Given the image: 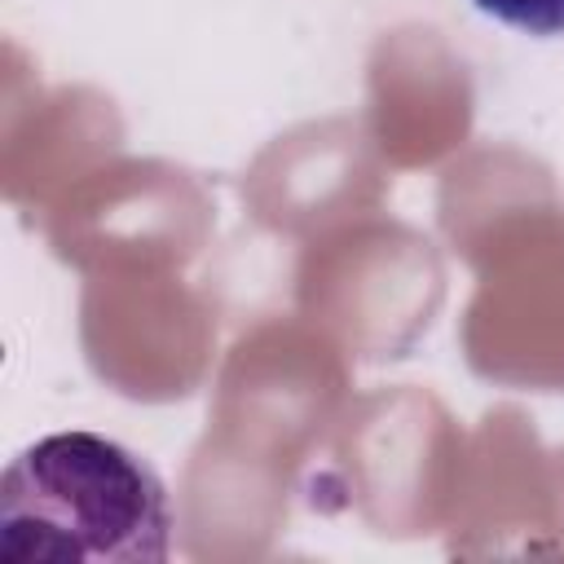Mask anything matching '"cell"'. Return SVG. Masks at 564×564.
I'll use <instances>...</instances> for the list:
<instances>
[{
    "label": "cell",
    "mask_w": 564,
    "mask_h": 564,
    "mask_svg": "<svg viewBox=\"0 0 564 564\" xmlns=\"http://www.w3.org/2000/svg\"><path fill=\"white\" fill-rule=\"evenodd\" d=\"M163 480L119 441L57 432L0 480V560H167Z\"/></svg>",
    "instance_id": "1"
},
{
    "label": "cell",
    "mask_w": 564,
    "mask_h": 564,
    "mask_svg": "<svg viewBox=\"0 0 564 564\" xmlns=\"http://www.w3.org/2000/svg\"><path fill=\"white\" fill-rule=\"evenodd\" d=\"M471 4L524 35H564V0H471Z\"/></svg>",
    "instance_id": "2"
}]
</instances>
